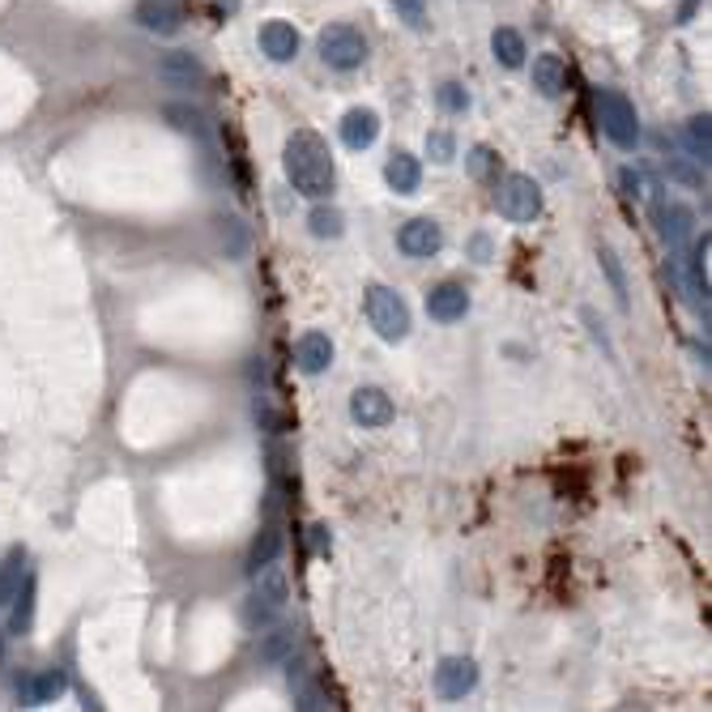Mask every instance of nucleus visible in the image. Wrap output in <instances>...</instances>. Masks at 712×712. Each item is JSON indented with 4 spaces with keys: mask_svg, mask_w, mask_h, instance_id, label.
Segmentation results:
<instances>
[{
    "mask_svg": "<svg viewBox=\"0 0 712 712\" xmlns=\"http://www.w3.org/2000/svg\"><path fill=\"white\" fill-rule=\"evenodd\" d=\"M282 166H286V180L299 197H329L333 193V154L324 146V137L312 128H299L286 137V150H282Z\"/></svg>",
    "mask_w": 712,
    "mask_h": 712,
    "instance_id": "nucleus-1",
    "label": "nucleus"
},
{
    "mask_svg": "<svg viewBox=\"0 0 712 712\" xmlns=\"http://www.w3.org/2000/svg\"><path fill=\"white\" fill-rule=\"evenodd\" d=\"M594 107H597V124L601 133L619 146V150H635L640 146V116H635L632 99L623 90H597L594 94Z\"/></svg>",
    "mask_w": 712,
    "mask_h": 712,
    "instance_id": "nucleus-2",
    "label": "nucleus"
},
{
    "mask_svg": "<svg viewBox=\"0 0 712 712\" xmlns=\"http://www.w3.org/2000/svg\"><path fill=\"white\" fill-rule=\"evenodd\" d=\"M317 47H320V60H324L329 69H337V73H355V69H363V60H367V39H363V31L346 26V22L324 26Z\"/></svg>",
    "mask_w": 712,
    "mask_h": 712,
    "instance_id": "nucleus-3",
    "label": "nucleus"
},
{
    "mask_svg": "<svg viewBox=\"0 0 712 712\" xmlns=\"http://www.w3.org/2000/svg\"><path fill=\"white\" fill-rule=\"evenodd\" d=\"M367 320H371V329L384 342H401L410 333V308H405V299L397 290H389V286H371L367 290Z\"/></svg>",
    "mask_w": 712,
    "mask_h": 712,
    "instance_id": "nucleus-4",
    "label": "nucleus"
},
{
    "mask_svg": "<svg viewBox=\"0 0 712 712\" xmlns=\"http://www.w3.org/2000/svg\"><path fill=\"white\" fill-rule=\"evenodd\" d=\"M495 209L508 222H533L542 214V188L529 175H504L495 188Z\"/></svg>",
    "mask_w": 712,
    "mask_h": 712,
    "instance_id": "nucleus-5",
    "label": "nucleus"
},
{
    "mask_svg": "<svg viewBox=\"0 0 712 712\" xmlns=\"http://www.w3.org/2000/svg\"><path fill=\"white\" fill-rule=\"evenodd\" d=\"M133 18L146 35H159V39H175L184 31V9L175 0H137Z\"/></svg>",
    "mask_w": 712,
    "mask_h": 712,
    "instance_id": "nucleus-6",
    "label": "nucleus"
},
{
    "mask_svg": "<svg viewBox=\"0 0 712 712\" xmlns=\"http://www.w3.org/2000/svg\"><path fill=\"white\" fill-rule=\"evenodd\" d=\"M478 687V666L470 657H444L436 670V691L444 700H461Z\"/></svg>",
    "mask_w": 712,
    "mask_h": 712,
    "instance_id": "nucleus-7",
    "label": "nucleus"
},
{
    "mask_svg": "<svg viewBox=\"0 0 712 712\" xmlns=\"http://www.w3.org/2000/svg\"><path fill=\"white\" fill-rule=\"evenodd\" d=\"M159 81H166L171 90H200L205 65L193 51H166V56H159Z\"/></svg>",
    "mask_w": 712,
    "mask_h": 712,
    "instance_id": "nucleus-8",
    "label": "nucleus"
},
{
    "mask_svg": "<svg viewBox=\"0 0 712 712\" xmlns=\"http://www.w3.org/2000/svg\"><path fill=\"white\" fill-rule=\"evenodd\" d=\"M351 418L358 427H389L393 423V401L384 389H355L351 397Z\"/></svg>",
    "mask_w": 712,
    "mask_h": 712,
    "instance_id": "nucleus-9",
    "label": "nucleus"
},
{
    "mask_svg": "<svg viewBox=\"0 0 712 712\" xmlns=\"http://www.w3.org/2000/svg\"><path fill=\"white\" fill-rule=\"evenodd\" d=\"M653 222H657L662 239H666L670 248H678V243H687V239H691L696 214H691L687 205H678V200H657V205H653Z\"/></svg>",
    "mask_w": 712,
    "mask_h": 712,
    "instance_id": "nucleus-10",
    "label": "nucleus"
},
{
    "mask_svg": "<svg viewBox=\"0 0 712 712\" xmlns=\"http://www.w3.org/2000/svg\"><path fill=\"white\" fill-rule=\"evenodd\" d=\"M397 248L405 256H436L439 248H444V231H439V222H432V218H414V222L401 227Z\"/></svg>",
    "mask_w": 712,
    "mask_h": 712,
    "instance_id": "nucleus-11",
    "label": "nucleus"
},
{
    "mask_svg": "<svg viewBox=\"0 0 712 712\" xmlns=\"http://www.w3.org/2000/svg\"><path fill=\"white\" fill-rule=\"evenodd\" d=\"M466 312H470V295L457 282H444V286H436L427 295V317L439 320V324H452V320H461Z\"/></svg>",
    "mask_w": 712,
    "mask_h": 712,
    "instance_id": "nucleus-12",
    "label": "nucleus"
},
{
    "mask_svg": "<svg viewBox=\"0 0 712 712\" xmlns=\"http://www.w3.org/2000/svg\"><path fill=\"white\" fill-rule=\"evenodd\" d=\"M261 51H265L274 65L295 60V56H299V31H295L290 22H282V18L265 22V26H261Z\"/></svg>",
    "mask_w": 712,
    "mask_h": 712,
    "instance_id": "nucleus-13",
    "label": "nucleus"
},
{
    "mask_svg": "<svg viewBox=\"0 0 712 712\" xmlns=\"http://www.w3.org/2000/svg\"><path fill=\"white\" fill-rule=\"evenodd\" d=\"M376 137H380V116H376L371 107H351V112L342 116V141H346L351 150L376 146Z\"/></svg>",
    "mask_w": 712,
    "mask_h": 712,
    "instance_id": "nucleus-14",
    "label": "nucleus"
},
{
    "mask_svg": "<svg viewBox=\"0 0 712 712\" xmlns=\"http://www.w3.org/2000/svg\"><path fill=\"white\" fill-rule=\"evenodd\" d=\"M295 363H299V371L303 376H320L329 363H333V342L324 337V333H303L299 342H295Z\"/></svg>",
    "mask_w": 712,
    "mask_h": 712,
    "instance_id": "nucleus-15",
    "label": "nucleus"
},
{
    "mask_svg": "<svg viewBox=\"0 0 712 712\" xmlns=\"http://www.w3.org/2000/svg\"><path fill=\"white\" fill-rule=\"evenodd\" d=\"M384 180H389L393 193L410 197V193H418V184H423V166H418L414 154H393L389 166H384Z\"/></svg>",
    "mask_w": 712,
    "mask_h": 712,
    "instance_id": "nucleus-16",
    "label": "nucleus"
},
{
    "mask_svg": "<svg viewBox=\"0 0 712 712\" xmlns=\"http://www.w3.org/2000/svg\"><path fill=\"white\" fill-rule=\"evenodd\" d=\"M295 644H299V632H295L290 623H282V628H274L269 635H261V644H256V657H261L265 666H282V662L295 653Z\"/></svg>",
    "mask_w": 712,
    "mask_h": 712,
    "instance_id": "nucleus-17",
    "label": "nucleus"
},
{
    "mask_svg": "<svg viewBox=\"0 0 712 712\" xmlns=\"http://www.w3.org/2000/svg\"><path fill=\"white\" fill-rule=\"evenodd\" d=\"M563 81H567V69H563V60H559L554 51L533 56V90H538V94L554 99V94L563 90Z\"/></svg>",
    "mask_w": 712,
    "mask_h": 712,
    "instance_id": "nucleus-18",
    "label": "nucleus"
},
{
    "mask_svg": "<svg viewBox=\"0 0 712 712\" xmlns=\"http://www.w3.org/2000/svg\"><path fill=\"white\" fill-rule=\"evenodd\" d=\"M22 581H26V547H9V554L0 559V606L13 601Z\"/></svg>",
    "mask_w": 712,
    "mask_h": 712,
    "instance_id": "nucleus-19",
    "label": "nucleus"
},
{
    "mask_svg": "<svg viewBox=\"0 0 712 712\" xmlns=\"http://www.w3.org/2000/svg\"><path fill=\"white\" fill-rule=\"evenodd\" d=\"M252 597H261L265 606L282 610V606L290 601V581H286V572H282V567H274V563H269V567H261V572H256V594H252Z\"/></svg>",
    "mask_w": 712,
    "mask_h": 712,
    "instance_id": "nucleus-20",
    "label": "nucleus"
},
{
    "mask_svg": "<svg viewBox=\"0 0 712 712\" xmlns=\"http://www.w3.org/2000/svg\"><path fill=\"white\" fill-rule=\"evenodd\" d=\"M162 119H166L175 133H188V137H205V133H209V119H205V112L193 107V103H166V107H162Z\"/></svg>",
    "mask_w": 712,
    "mask_h": 712,
    "instance_id": "nucleus-21",
    "label": "nucleus"
},
{
    "mask_svg": "<svg viewBox=\"0 0 712 712\" xmlns=\"http://www.w3.org/2000/svg\"><path fill=\"white\" fill-rule=\"evenodd\" d=\"M277 554H282V533H277L274 525H265V529L256 533V542H252V551H248V576H256L261 567H269V563H277Z\"/></svg>",
    "mask_w": 712,
    "mask_h": 712,
    "instance_id": "nucleus-22",
    "label": "nucleus"
},
{
    "mask_svg": "<svg viewBox=\"0 0 712 712\" xmlns=\"http://www.w3.org/2000/svg\"><path fill=\"white\" fill-rule=\"evenodd\" d=\"M491 51H495V60H499L504 69H520V65H525V39L516 35L513 26H499V31L491 35Z\"/></svg>",
    "mask_w": 712,
    "mask_h": 712,
    "instance_id": "nucleus-23",
    "label": "nucleus"
},
{
    "mask_svg": "<svg viewBox=\"0 0 712 712\" xmlns=\"http://www.w3.org/2000/svg\"><path fill=\"white\" fill-rule=\"evenodd\" d=\"M31 619H35V576L26 572L22 589L13 594V615H9V632H31Z\"/></svg>",
    "mask_w": 712,
    "mask_h": 712,
    "instance_id": "nucleus-24",
    "label": "nucleus"
},
{
    "mask_svg": "<svg viewBox=\"0 0 712 712\" xmlns=\"http://www.w3.org/2000/svg\"><path fill=\"white\" fill-rule=\"evenodd\" d=\"M308 227H312V236L317 239H342L346 218H342V209H333V205H317L312 218H308Z\"/></svg>",
    "mask_w": 712,
    "mask_h": 712,
    "instance_id": "nucleus-25",
    "label": "nucleus"
},
{
    "mask_svg": "<svg viewBox=\"0 0 712 712\" xmlns=\"http://www.w3.org/2000/svg\"><path fill=\"white\" fill-rule=\"evenodd\" d=\"M687 150H691V159H696V162H704V166H709V154H712V141H709V116L687 119Z\"/></svg>",
    "mask_w": 712,
    "mask_h": 712,
    "instance_id": "nucleus-26",
    "label": "nucleus"
},
{
    "mask_svg": "<svg viewBox=\"0 0 712 712\" xmlns=\"http://www.w3.org/2000/svg\"><path fill=\"white\" fill-rule=\"evenodd\" d=\"M65 687H69V674L60 670V666H51V670H43L39 678H35V687H31V696H35L39 704H47V700H56V696H65Z\"/></svg>",
    "mask_w": 712,
    "mask_h": 712,
    "instance_id": "nucleus-27",
    "label": "nucleus"
},
{
    "mask_svg": "<svg viewBox=\"0 0 712 712\" xmlns=\"http://www.w3.org/2000/svg\"><path fill=\"white\" fill-rule=\"evenodd\" d=\"M436 103L444 112H466V107H470V90H466L461 81H444L436 90Z\"/></svg>",
    "mask_w": 712,
    "mask_h": 712,
    "instance_id": "nucleus-28",
    "label": "nucleus"
},
{
    "mask_svg": "<svg viewBox=\"0 0 712 712\" xmlns=\"http://www.w3.org/2000/svg\"><path fill=\"white\" fill-rule=\"evenodd\" d=\"M393 9L410 31H427V0H393Z\"/></svg>",
    "mask_w": 712,
    "mask_h": 712,
    "instance_id": "nucleus-29",
    "label": "nucleus"
},
{
    "mask_svg": "<svg viewBox=\"0 0 712 712\" xmlns=\"http://www.w3.org/2000/svg\"><path fill=\"white\" fill-rule=\"evenodd\" d=\"M274 606H265L261 597H248V606H243V623L248 628H265V623H274Z\"/></svg>",
    "mask_w": 712,
    "mask_h": 712,
    "instance_id": "nucleus-30",
    "label": "nucleus"
},
{
    "mask_svg": "<svg viewBox=\"0 0 712 712\" xmlns=\"http://www.w3.org/2000/svg\"><path fill=\"white\" fill-rule=\"evenodd\" d=\"M466 166H470V175H474V180H486V175L495 171V154H491V146H474V150H470V159H466Z\"/></svg>",
    "mask_w": 712,
    "mask_h": 712,
    "instance_id": "nucleus-31",
    "label": "nucleus"
},
{
    "mask_svg": "<svg viewBox=\"0 0 712 712\" xmlns=\"http://www.w3.org/2000/svg\"><path fill=\"white\" fill-rule=\"evenodd\" d=\"M601 265H606V274H610V282H615L619 299L628 303V282H623V274H619V265H615V252H610V248H601Z\"/></svg>",
    "mask_w": 712,
    "mask_h": 712,
    "instance_id": "nucleus-32",
    "label": "nucleus"
},
{
    "mask_svg": "<svg viewBox=\"0 0 712 712\" xmlns=\"http://www.w3.org/2000/svg\"><path fill=\"white\" fill-rule=\"evenodd\" d=\"M427 150H432V159L436 162H448L452 159V137H448V133H432V137H427Z\"/></svg>",
    "mask_w": 712,
    "mask_h": 712,
    "instance_id": "nucleus-33",
    "label": "nucleus"
},
{
    "mask_svg": "<svg viewBox=\"0 0 712 712\" xmlns=\"http://www.w3.org/2000/svg\"><path fill=\"white\" fill-rule=\"evenodd\" d=\"M218 4H222L227 13H236V9H239V0H218Z\"/></svg>",
    "mask_w": 712,
    "mask_h": 712,
    "instance_id": "nucleus-34",
    "label": "nucleus"
}]
</instances>
